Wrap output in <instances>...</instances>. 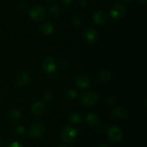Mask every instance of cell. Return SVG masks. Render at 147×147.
<instances>
[{
	"instance_id": "1",
	"label": "cell",
	"mask_w": 147,
	"mask_h": 147,
	"mask_svg": "<svg viewBox=\"0 0 147 147\" xmlns=\"http://www.w3.org/2000/svg\"><path fill=\"white\" fill-rule=\"evenodd\" d=\"M47 15V11L45 8L40 5L33 7L30 11V17L36 22H40L44 20Z\"/></svg>"
},
{
	"instance_id": "2",
	"label": "cell",
	"mask_w": 147,
	"mask_h": 147,
	"mask_svg": "<svg viewBox=\"0 0 147 147\" xmlns=\"http://www.w3.org/2000/svg\"><path fill=\"white\" fill-rule=\"evenodd\" d=\"M78 135V131L72 126H67L63 128L61 132V139L65 143H71L74 141Z\"/></svg>"
},
{
	"instance_id": "3",
	"label": "cell",
	"mask_w": 147,
	"mask_h": 147,
	"mask_svg": "<svg viewBox=\"0 0 147 147\" xmlns=\"http://www.w3.org/2000/svg\"><path fill=\"white\" fill-rule=\"evenodd\" d=\"M45 133V128L44 125L40 122L33 124L29 130V134L33 138H41Z\"/></svg>"
},
{
	"instance_id": "4",
	"label": "cell",
	"mask_w": 147,
	"mask_h": 147,
	"mask_svg": "<svg viewBox=\"0 0 147 147\" xmlns=\"http://www.w3.org/2000/svg\"><path fill=\"white\" fill-rule=\"evenodd\" d=\"M107 135L111 141L116 143L121 140L123 137V132L119 127L111 126L108 129Z\"/></svg>"
},
{
	"instance_id": "5",
	"label": "cell",
	"mask_w": 147,
	"mask_h": 147,
	"mask_svg": "<svg viewBox=\"0 0 147 147\" xmlns=\"http://www.w3.org/2000/svg\"><path fill=\"white\" fill-rule=\"evenodd\" d=\"M80 100L83 105L86 106H92L97 102L98 95L94 92H86L84 94H82Z\"/></svg>"
},
{
	"instance_id": "6",
	"label": "cell",
	"mask_w": 147,
	"mask_h": 147,
	"mask_svg": "<svg viewBox=\"0 0 147 147\" xmlns=\"http://www.w3.org/2000/svg\"><path fill=\"white\" fill-rule=\"evenodd\" d=\"M126 14V8L121 4H116L111 7L110 10V14L111 17L115 20H121L124 17Z\"/></svg>"
},
{
	"instance_id": "7",
	"label": "cell",
	"mask_w": 147,
	"mask_h": 147,
	"mask_svg": "<svg viewBox=\"0 0 147 147\" xmlns=\"http://www.w3.org/2000/svg\"><path fill=\"white\" fill-rule=\"evenodd\" d=\"M56 66L55 61L52 57H47L42 62V69L47 74H52L55 72Z\"/></svg>"
},
{
	"instance_id": "8",
	"label": "cell",
	"mask_w": 147,
	"mask_h": 147,
	"mask_svg": "<svg viewBox=\"0 0 147 147\" xmlns=\"http://www.w3.org/2000/svg\"><path fill=\"white\" fill-rule=\"evenodd\" d=\"M83 37L87 42L90 43H96L98 39V33L95 29L89 27L87 28L83 33Z\"/></svg>"
},
{
	"instance_id": "9",
	"label": "cell",
	"mask_w": 147,
	"mask_h": 147,
	"mask_svg": "<svg viewBox=\"0 0 147 147\" xmlns=\"http://www.w3.org/2000/svg\"><path fill=\"white\" fill-rule=\"evenodd\" d=\"M46 105L42 101H36L32 105L31 111L34 115H41L45 110Z\"/></svg>"
},
{
	"instance_id": "10",
	"label": "cell",
	"mask_w": 147,
	"mask_h": 147,
	"mask_svg": "<svg viewBox=\"0 0 147 147\" xmlns=\"http://www.w3.org/2000/svg\"><path fill=\"white\" fill-rule=\"evenodd\" d=\"M76 83L80 89H86L90 84V79L86 75H80L76 79Z\"/></svg>"
},
{
	"instance_id": "11",
	"label": "cell",
	"mask_w": 147,
	"mask_h": 147,
	"mask_svg": "<svg viewBox=\"0 0 147 147\" xmlns=\"http://www.w3.org/2000/svg\"><path fill=\"white\" fill-rule=\"evenodd\" d=\"M30 79V78L27 72L22 71L17 74V77H16V82L19 86H24L29 83Z\"/></svg>"
},
{
	"instance_id": "12",
	"label": "cell",
	"mask_w": 147,
	"mask_h": 147,
	"mask_svg": "<svg viewBox=\"0 0 147 147\" xmlns=\"http://www.w3.org/2000/svg\"><path fill=\"white\" fill-rule=\"evenodd\" d=\"M107 14L103 11H98L93 15V21L97 24H103L107 20Z\"/></svg>"
},
{
	"instance_id": "13",
	"label": "cell",
	"mask_w": 147,
	"mask_h": 147,
	"mask_svg": "<svg viewBox=\"0 0 147 147\" xmlns=\"http://www.w3.org/2000/svg\"><path fill=\"white\" fill-rule=\"evenodd\" d=\"M113 115L119 119H125L127 117L128 113L126 110L122 107H116L113 110Z\"/></svg>"
},
{
	"instance_id": "14",
	"label": "cell",
	"mask_w": 147,
	"mask_h": 147,
	"mask_svg": "<svg viewBox=\"0 0 147 147\" xmlns=\"http://www.w3.org/2000/svg\"><path fill=\"white\" fill-rule=\"evenodd\" d=\"M41 31L45 35H50L54 31V26L53 25L52 23L47 22L42 25Z\"/></svg>"
},
{
	"instance_id": "15",
	"label": "cell",
	"mask_w": 147,
	"mask_h": 147,
	"mask_svg": "<svg viewBox=\"0 0 147 147\" xmlns=\"http://www.w3.org/2000/svg\"><path fill=\"white\" fill-rule=\"evenodd\" d=\"M98 120V117L96 113L93 112H90L88 113L86 116V121L89 125H96Z\"/></svg>"
},
{
	"instance_id": "16",
	"label": "cell",
	"mask_w": 147,
	"mask_h": 147,
	"mask_svg": "<svg viewBox=\"0 0 147 147\" xmlns=\"http://www.w3.org/2000/svg\"><path fill=\"white\" fill-rule=\"evenodd\" d=\"M112 78V75L111 72L109 71H102L99 72L98 74V79L99 81L103 82H107L111 81Z\"/></svg>"
},
{
	"instance_id": "17",
	"label": "cell",
	"mask_w": 147,
	"mask_h": 147,
	"mask_svg": "<svg viewBox=\"0 0 147 147\" xmlns=\"http://www.w3.org/2000/svg\"><path fill=\"white\" fill-rule=\"evenodd\" d=\"M81 115L78 112H72L69 116V120L73 124H77L81 121Z\"/></svg>"
},
{
	"instance_id": "18",
	"label": "cell",
	"mask_w": 147,
	"mask_h": 147,
	"mask_svg": "<svg viewBox=\"0 0 147 147\" xmlns=\"http://www.w3.org/2000/svg\"><path fill=\"white\" fill-rule=\"evenodd\" d=\"M10 118L14 121H17L21 118V113L17 109H12L10 111Z\"/></svg>"
},
{
	"instance_id": "19",
	"label": "cell",
	"mask_w": 147,
	"mask_h": 147,
	"mask_svg": "<svg viewBox=\"0 0 147 147\" xmlns=\"http://www.w3.org/2000/svg\"><path fill=\"white\" fill-rule=\"evenodd\" d=\"M65 94H66V96H67L68 98H70V99H75V98L77 97L78 96L77 92H76L75 89H68V90L66 91Z\"/></svg>"
},
{
	"instance_id": "20",
	"label": "cell",
	"mask_w": 147,
	"mask_h": 147,
	"mask_svg": "<svg viewBox=\"0 0 147 147\" xmlns=\"http://www.w3.org/2000/svg\"><path fill=\"white\" fill-rule=\"evenodd\" d=\"M59 11H60V9H59L57 5H56V4H53V5L50 6V12L51 13L52 15L57 16V14H59Z\"/></svg>"
},
{
	"instance_id": "21",
	"label": "cell",
	"mask_w": 147,
	"mask_h": 147,
	"mask_svg": "<svg viewBox=\"0 0 147 147\" xmlns=\"http://www.w3.org/2000/svg\"><path fill=\"white\" fill-rule=\"evenodd\" d=\"M16 132H17L19 135H24L26 133L25 128H24V127L20 125V126L17 127V128H16Z\"/></svg>"
},
{
	"instance_id": "22",
	"label": "cell",
	"mask_w": 147,
	"mask_h": 147,
	"mask_svg": "<svg viewBox=\"0 0 147 147\" xmlns=\"http://www.w3.org/2000/svg\"><path fill=\"white\" fill-rule=\"evenodd\" d=\"M6 147H22V144L19 141H12Z\"/></svg>"
},
{
	"instance_id": "23",
	"label": "cell",
	"mask_w": 147,
	"mask_h": 147,
	"mask_svg": "<svg viewBox=\"0 0 147 147\" xmlns=\"http://www.w3.org/2000/svg\"><path fill=\"white\" fill-rule=\"evenodd\" d=\"M52 97H53V94H52L51 92H50L45 93V94L44 96H43V99H44L45 101L50 100V99H52Z\"/></svg>"
},
{
	"instance_id": "24",
	"label": "cell",
	"mask_w": 147,
	"mask_h": 147,
	"mask_svg": "<svg viewBox=\"0 0 147 147\" xmlns=\"http://www.w3.org/2000/svg\"><path fill=\"white\" fill-rule=\"evenodd\" d=\"M73 24H76L77 26H80L82 24V20L80 17H76V18L73 20Z\"/></svg>"
},
{
	"instance_id": "25",
	"label": "cell",
	"mask_w": 147,
	"mask_h": 147,
	"mask_svg": "<svg viewBox=\"0 0 147 147\" xmlns=\"http://www.w3.org/2000/svg\"><path fill=\"white\" fill-rule=\"evenodd\" d=\"M60 1H61L62 2L65 4H71L72 1H73V0H60Z\"/></svg>"
},
{
	"instance_id": "26",
	"label": "cell",
	"mask_w": 147,
	"mask_h": 147,
	"mask_svg": "<svg viewBox=\"0 0 147 147\" xmlns=\"http://www.w3.org/2000/svg\"><path fill=\"white\" fill-rule=\"evenodd\" d=\"M109 102L110 105H113L115 103V99L113 97H111L109 99Z\"/></svg>"
},
{
	"instance_id": "27",
	"label": "cell",
	"mask_w": 147,
	"mask_h": 147,
	"mask_svg": "<svg viewBox=\"0 0 147 147\" xmlns=\"http://www.w3.org/2000/svg\"><path fill=\"white\" fill-rule=\"evenodd\" d=\"M137 1L138 2H139L140 4H142V5H145V4H146L147 0H137Z\"/></svg>"
},
{
	"instance_id": "28",
	"label": "cell",
	"mask_w": 147,
	"mask_h": 147,
	"mask_svg": "<svg viewBox=\"0 0 147 147\" xmlns=\"http://www.w3.org/2000/svg\"><path fill=\"white\" fill-rule=\"evenodd\" d=\"M81 4V7H86V1H82V2H81V4Z\"/></svg>"
},
{
	"instance_id": "29",
	"label": "cell",
	"mask_w": 147,
	"mask_h": 147,
	"mask_svg": "<svg viewBox=\"0 0 147 147\" xmlns=\"http://www.w3.org/2000/svg\"><path fill=\"white\" fill-rule=\"evenodd\" d=\"M98 147H109L108 146H106V144H100L98 145Z\"/></svg>"
},
{
	"instance_id": "30",
	"label": "cell",
	"mask_w": 147,
	"mask_h": 147,
	"mask_svg": "<svg viewBox=\"0 0 147 147\" xmlns=\"http://www.w3.org/2000/svg\"><path fill=\"white\" fill-rule=\"evenodd\" d=\"M122 1H125V2H127V3H129V2H131V1L132 0H122Z\"/></svg>"
},
{
	"instance_id": "31",
	"label": "cell",
	"mask_w": 147,
	"mask_h": 147,
	"mask_svg": "<svg viewBox=\"0 0 147 147\" xmlns=\"http://www.w3.org/2000/svg\"><path fill=\"white\" fill-rule=\"evenodd\" d=\"M57 147H66V146H64V145H60V146H58Z\"/></svg>"
},
{
	"instance_id": "32",
	"label": "cell",
	"mask_w": 147,
	"mask_h": 147,
	"mask_svg": "<svg viewBox=\"0 0 147 147\" xmlns=\"http://www.w3.org/2000/svg\"><path fill=\"white\" fill-rule=\"evenodd\" d=\"M47 1H54V0H47Z\"/></svg>"
},
{
	"instance_id": "33",
	"label": "cell",
	"mask_w": 147,
	"mask_h": 147,
	"mask_svg": "<svg viewBox=\"0 0 147 147\" xmlns=\"http://www.w3.org/2000/svg\"><path fill=\"white\" fill-rule=\"evenodd\" d=\"M81 1H84V0H81Z\"/></svg>"
}]
</instances>
